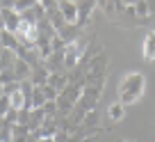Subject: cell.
<instances>
[{"mask_svg":"<svg viewBox=\"0 0 155 142\" xmlns=\"http://www.w3.org/2000/svg\"><path fill=\"white\" fill-rule=\"evenodd\" d=\"M144 89H146V76L139 71H130L119 83V101L123 106H132L144 96Z\"/></svg>","mask_w":155,"mask_h":142,"instance_id":"cell-1","label":"cell"},{"mask_svg":"<svg viewBox=\"0 0 155 142\" xmlns=\"http://www.w3.org/2000/svg\"><path fill=\"white\" fill-rule=\"evenodd\" d=\"M107 67H110V57L107 53H98L96 57L89 62V69H87V76H94V78H107Z\"/></svg>","mask_w":155,"mask_h":142,"instance_id":"cell-2","label":"cell"},{"mask_svg":"<svg viewBox=\"0 0 155 142\" xmlns=\"http://www.w3.org/2000/svg\"><path fill=\"white\" fill-rule=\"evenodd\" d=\"M98 7V2H94V0H84V2H78V28H82L91 21V12Z\"/></svg>","mask_w":155,"mask_h":142,"instance_id":"cell-3","label":"cell"},{"mask_svg":"<svg viewBox=\"0 0 155 142\" xmlns=\"http://www.w3.org/2000/svg\"><path fill=\"white\" fill-rule=\"evenodd\" d=\"M59 12H62L66 25L78 23V2H73V0H59Z\"/></svg>","mask_w":155,"mask_h":142,"instance_id":"cell-4","label":"cell"},{"mask_svg":"<svg viewBox=\"0 0 155 142\" xmlns=\"http://www.w3.org/2000/svg\"><path fill=\"white\" fill-rule=\"evenodd\" d=\"M141 55H144L146 62H153L155 60V30H148L141 41Z\"/></svg>","mask_w":155,"mask_h":142,"instance_id":"cell-5","label":"cell"},{"mask_svg":"<svg viewBox=\"0 0 155 142\" xmlns=\"http://www.w3.org/2000/svg\"><path fill=\"white\" fill-rule=\"evenodd\" d=\"M48 74H66V64H64V53H53L46 60Z\"/></svg>","mask_w":155,"mask_h":142,"instance_id":"cell-6","label":"cell"},{"mask_svg":"<svg viewBox=\"0 0 155 142\" xmlns=\"http://www.w3.org/2000/svg\"><path fill=\"white\" fill-rule=\"evenodd\" d=\"M48 69H46V62H41L39 67L32 69V74H30V83L34 85V87H44L46 83H48Z\"/></svg>","mask_w":155,"mask_h":142,"instance_id":"cell-7","label":"cell"},{"mask_svg":"<svg viewBox=\"0 0 155 142\" xmlns=\"http://www.w3.org/2000/svg\"><path fill=\"white\" fill-rule=\"evenodd\" d=\"M82 32H84V30H82V28H78V25H64V28L57 32V37L68 46V44H73V41H75Z\"/></svg>","mask_w":155,"mask_h":142,"instance_id":"cell-8","label":"cell"},{"mask_svg":"<svg viewBox=\"0 0 155 142\" xmlns=\"http://www.w3.org/2000/svg\"><path fill=\"white\" fill-rule=\"evenodd\" d=\"M123 117H126V106L121 101H114L112 106H107V119L112 124H119Z\"/></svg>","mask_w":155,"mask_h":142,"instance_id":"cell-9","label":"cell"},{"mask_svg":"<svg viewBox=\"0 0 155 142\" xmlns=\"http://www.w3.org/2000/svg\"><path fill=\"white\" fill-rule=\"evenodd\" d=\"M0 44H2V48L14 50V53L21 48L18 39H16V34H14V32H9V30H0Z\"/></svg>","mask_w":155,"mask_h":142,"instance_id":"cell-10","label":"cell"},{"mask_svg":"<svg viewBox=\"0 0 155 142\" xmlns=\"http://www.w3.org/2000/svg\"><path fill=\"white\" fill-rule=\"evenodd\" d=\"M46 85H50L53 89H57L59 94L64 92V89L68 87V78H66V74H50L48 76V83Z\"/></svg>","mask_w":155,"mask_h":142,"instance_id":"cell-11","label":"cell"},{"mask_svg":"<svg viewBox=\"0 0 155 142\" xmlns=\"http://www.w3.org/2000/svg\"><path fill=\"white\" fill-rule=\"evenodd\" d=\"M84 128H94V131H105V128L101 126V110H91V113H87V117H84L82 122Z\"/></svg>","mask_w":155,"mask_h":142,"instance_id":"cell-12","label":"cell"},{"mask_svg":"<svg viewBox=\"0 0 155 142\" xmlns=\"http://www.w3.org/2000/svg\"><path fill=\"white\" fill-rule=\"evenodd\" d=\"M14 74H16V80H18V83H23V80H30L32 69H30L28 62H23V60H16V64H14Z\"/></svg>","mask_w":155,"mask_h":142,"instance_id":"cell-13","label":"cell"},{"mask_svg":"<svg viewBox=\"0 0 155 142\" xmlns=\"http://www.w3.org/2000/svg\"><path fill=\"white\" fill-rule=\"evenodd\" d=\"M16 53L14 50H2V55H0V71H7V69H14V64H16Z\"/></svg>","mask_w":155,"mask_h":142,"instance_id":"cell-14","label":"cell"},{"mask_svg":"<svg viewBox=\"0 0 155 142\" xmlns=\"http://www.w3.org/2000/svg\"><path fill=\"white\" fill-rule=\"evenodd\" d=\"M44 106H46V94H44V87H34V92H32V110L44 108Z\"/></svg>","mask_w":155,"mask_h":142,"instance_id":"cell-15","label":"cell"},{"mask_svg":"<svg viewBox=\"0 0 155 142\" xmlns=\"http://www.w3.org/2000/svg\"><path fill=\"white\" fill-rule=\"evenodd\" d=\"M135 14L139 16L141 21H146V23L150 21V14H148V2H146V0H137V2H135Z\"/></svg>","mask_w":155,"mask_h":142,"instance_id":"cell-16","label":"cell"},{"mask_svg":"<svg viewBox=\"0 0 155 142\" xmlns=\"http://www.w3.org/2000/svg\"><path fill=\"white\" fill-rule=\"evenodd\" d=\"M9 101H12V108H14V110H23V108H25V96H23V92H21V89L12 94Z\"/></svg>","mask_w":155,"mask_h":142,"instance_id":"cell-17","label":"cell"},{"mask_svg":"<svg viewBox=\"0 0 155 142\" xmlns=\"http://www.w3.org/2000/svg\"><path fill=\"white\" fill-rule=\"evenodd\" d=\"M28 135H30L28 126H21V124H14V126H12V140H16V137H28Z\"/></svg>","mask_w":155,"mask_h":142,"instance_id":"cell-18","label":"cell"},{"mask_svg":"<svg viewBox=\"0 0 155 142\" xmlns=\"http://www.w3.org/2000/svg\"><path fill=\"white\" fill-rule=\"evenodd\" d=\"M9 110H12V101H9V96H5V94H2V96H0V119L5 117Z\"/></svg>","mask_w":155,"mask_h":142,"instance_id":"cell-19","label":"cell"},{"mask_svg":"<svg viewBox=\"0 0 155 142\" xmlns=\"http://www.w3.org/2000/svg\"><path fill=\"white\" fill-rule=\"evenodd\" d=\"M41 110L46 113V117H55L57 115V101H46V106Z\"/></svg>","mask_w":155,"mask_h":142,"instance_id":"cell-20","label":"cell"},{"mask_svg":"<svg viewBox=\"0 0 155 142\" xmlns=\"http://www.w3.org/2000/svg\"><path fill=\"white\" fill-rule=\"evenodd\" d=\"M103 12H105V16L107 19H114V14H116V2H103Z\"/></svg>","mask_w":155,"mask_h":142,"instance_id":"cell-21","label":"cell"},{"mask_svg":"<svg viewBox=\"0 0 155 142\" xmlns=\"http://www.w3.org/2000/svg\"><path fill=\"white\" fill-rule=\"evenodd\" d=\"M44 94H46V101H57V96H59V92L53 89L50 85H44Z\"/></svg>","mask_w":155,"mask_h":142,"instance_id":"cell-22","label":"cell"},{"mask_svg":"<svg viewBox=\"0 0 155 142\" xmlns=\"http://www.w3.org/2000/svg\"><path fill=\"white\" fill-rule=\"evenodd\" d=\"M30 113H32V110H28V108L18 110V124H21V126H28V124H30Z\"/></svg>","mask_w":155,"mask_h":142,"instance_id":"cell-23","label":"cell"},{"mask_svg":"<svg viewBox=\"0 0 155 142\" xmlns=\"http://www.w3.org/2000/svg\"><path fill=\"white\" fill-rule=\"evenodd\" d=\"M53 53H66V44H64L59 37L53 39Z\"/></svg>","mask_w":155,"mask_h":142,"instance_id":"cell-24","label":"cell"},{"mask_svg":"<svg viewBox=\"0 0 155 142\" xmlns=\"http://www.w3.org/2000/svg\"><path fill=\"white\" fill-rule=\"evenodd\" d=\"M37 142H55V137H41V140H37Z\"/></svg>","mask_w":155,"mask_h":142,"instance_id":"cell-25","label":"cell"},{"mask_svg":"<svg viewBox=\"0 0 155 142\" xmlns=\"http://www.w3.org/2000/svg\"><path fill=\"white\" fill-rule=\"evenodd\" d=\"M84 142H98V137H87Z\"/></svg>","mask_w":155,"mask_h":142,"instance_id":"cell-26","label":"cell"},{"mask_svg":"<svg viewBox=\"0 0 155 142\" xmlns=\"http://www.w3.org/2000/svg\"><path fill=\"white\" fill-rule=\"evenodd\" d=\"M116 142H128V140H116Z\"/></svg>","mask_w":155,"mask_h":142,"instance_id":"cell-27","label":"cell"}]
</instances>
